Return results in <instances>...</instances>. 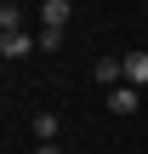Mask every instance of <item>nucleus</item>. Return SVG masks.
I'll return each mask as SVG.
<instances>
[{
	"label": "nucleus",
	"instance_id": "nucleus-1",
	"mask_svg": "<svg viewBox=\"0 0 148 154\" xmlns=\"http://www.w3.org/2000/svg\"><path fill=\"white\" fill-rule=\"evenodd\" d=\"M103 103H108V114H137V103H143V91L137 86H114V91H103Z\"/></svg>",
	"mask_w": 148,
	"mask_h": 154
},
{
	"label": "nucleus",
	"instance_id": "nucleus-2",
	"mask_svg": "<svg viewBox=\"0 0 148 154\" xmlns=\"http://www.w3.org/2000/svg\"><path fill=\"white\" fill-rule=\"evenodd\" d=\"M97 86H103V91L125 86V57H97Z\"/></svg>",
	"mask_w": 148,
	"mask_h": 154
},
{
	"label": "nucleus",
	"instance_id": "nucleus-3",
	"mask_svg": "<svg viewBox=\"0 0 148 154\" xmlns=\"http://www.w3.org/2000/svg\"><path fill=\"white\" fill-rule=\"evenodd\" d=\"M120 57H125V86L148 91V51H120Z\"/></svg>",
	"mask_w": 148,
	"mask_h": 154
},
{
	"label": "nucleus",
	"instance_id": "nucleus-4",
	"mask_svg": "<svg viewBox=\"0 0 148 154\" xmlns=\"http://www.w3.org/2000/svg\"><path fill=\"white\" fill-rule=\"evenodd\" d=\"M34 46H40V40H29L23 29H17V34H0V57H6V63H17V57H29Z\"/></svg>",
	"mask_w": 148,
	"mask_h": 154
},
{
	"label": "nucleus",
	"instance_id": "nucleus-5",
	"mask_svg": "<svg viewBox=\"0 0 148 154\" xmlns=\"http://www.w3.org/2000/svg\"><path fill=\"white\" fill-rule=\"evenodd\" d=\"M68 11H74V0H46V6H40V23H46V29H63Z\"/></svg>",
	"mask_w": 148,
	"mask_h": 154
},
{
	"label": "nucleus",
	"instance_id": "nucleus-6",
	"mask_svg": "<svg viewBox=\"0 0 148 154\" xmlns=\"http://www.w3.org/2000/svg\"><path fill=\"white\" fill-rule=\"evenodd\" d=\"M34 137H40V143H57V114H51V109L34 114Z\"/></svg>",
	"mask_w": 148,
	"mask_h": 154
},
{
	"label": "nucleus",
	"instance_id": "nucleus-7",
	"mask_svg": "<svg viewBox=\"0 0 148 154\" xmlns=\"http://www.w3.org/2000/svg\"><path fill=\"white\" fill-rule=\"evenodd\" d=\"M17 23H23V11L6 0V6H0V29H6V34H17Z\"/></svg>",
	"mask_w": 148,
	"mask_h": 154
},
{
	"label": "nucleus",
	"instance_id": "nucleus-8",
	"mask_svg": "<svg viewBox=\"0 0 148 154\" xmlns=\"http://www.w3.org/2000/svg\"><path fill=\"white\" fill-rule=\"evenodd\" d=\"M40 51H63V29H46L40 34Z\"/></svg>",
	"mask_w": 148,
	"mask_h": 154
},
{
	"label": "nucleus",
	"instance_id": "nucleus-9",
	"mask_svg": "<svg viewBox=\"0 0 148 154\" xmlns=\"http://www.w3.org/2000/svg\"><path fill=\"white\" fill-rule=\"evenodd\" d=\"M34 154H63V149H57V143H34Z\"/></svg>",
	"mask_w": 148,
	"mask_h": 154
}]
</instances>
